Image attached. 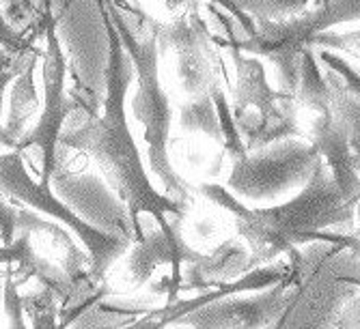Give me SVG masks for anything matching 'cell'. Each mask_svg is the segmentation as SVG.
<instances>
[{
  "label": "cell",
  "mask_w": 360,
  "mask_h": 329,
  "mask_svg": "<svg viewBox=\"0 0 360 329\" xmlns=\"http://www.w3.org/2000/svg\"><path fill=\"white\" fill-rule=\"evenodd\" d=\"M102 18L110 46L102 114L91 106L78 104L72 112L70 129L60 131L58 145L89 155L100 166L106 183L125 203L136 230V239H143L147 230L145 217H151L158 224H165L171 217L184 220L186 207L169 199L167 194H160L149 179L125 114V97L134 80V65L104 9Z\"/></svg>",
  "instance_id": "cell-1"
},
{
  "label": "cell",
  "mask_w": 360,
  "mask_h": 329,
  "mask_svg": "<svg viewBox=\"0 0 360 329\" xmlns=\"http://www.w3.org/2000/svg\"><path fill=\"white\" fill-rule=\"evenodd\" d=\"M356 207L343 196L323 159H319L296 199L272 207H246L236 215L238 233L250 250V269L311 243L321 230L352 224Z\"/></svg>",
  "instance_id": "cell-2"
},
{
  "label": "cell",
  "mask_w": 360,
  "mask_h": 329,
  "mask_svg": "<svg viewBox=\"0 0 360 329\" xmlns=\"http://www.w3.org/2000/svg\"><path fill=\"white\" fill-rule=\"evenodd\" d=\"M0 196H5L11 203L28 205L30 209L46 213L48 217L72 228L89 252V274L97 282H104L112 262L132 246L129 239L106 233L82 220L70 205L56 199L50 185L32 181L26 170L24 155L18 149L0 153Z\"/></svg>",
  "instance_id": "cell-3"
},
{
  "label": "cell",
  "mask_w": 360,
  "mask_h": 329,
  "mask_svg": "<svg viewBox=\"0 0 360 329\" xmlns=\"http://www.w3.org/2000/svg\"><path fill=\"white\" fill-rule=\"evenodd\" d=\"M236 60V86L231 114L242 134L246 151L270 142L300 136L296 121V100L272 88L266 67L257 56H242L231 48Z\"/></svg>",
  "instance_id": "cell-4"
},
{
  "label": "cell",
  "mask_w": 360,
  "mask_h": 329,
  "mask_svg": "<svg viewBox=\"0 0 360 329\" xmlns=\"http://www.w3.org/2000/svg\"><path fill=\"white\" fill-rule=\"evenodd\" d=\"M319 159L321 155L311 140H302L300 136L283 138L233 157L226 187L240 201H276L304 187Z\"/></svg>",
  "instance_id": "cell-5"
},
{
  "label": "cell",
  "mask_w": 360,
  "mask_h": 329,
  "mask_svg": "<svg viewBox=\"0 0 360 329\" xmlns=\"http://www.w3.org/2000/svg\"><path fill=\"white\" fill-rule=\"evenodd\" d=\"M44 110L35 125L26 129V134L18 140L15 149L22 155L39 157V179L41 185H52V177L58 168V138L63 125L76 110V100L72 93H65V76H68V60L63 56L56 22L52 13L44 20Z\"/></svg>",
  "instance_id": "cell-6"
},
{
  "label": "cell",
  "mask_w": 360,
  "mask_h": 329,
  "mask_svg": "<svg viewBox=\"0 0 360 329\" xmlns=\"http://www.w3.org/2000/svg\"><path fill=\"white\" fill-rule=\"evenodd\" d=\"M313 35L315 28L309 11L304 9L302 13L287 20L257 22L255 35L240 37L231 48L268 58L278 78V90L296 100L302 69V50L311 46Z\"/></svg>",
  "instance_id": "cell-7"
},
{
  "label": "cell",
  "mask_w": 360,
  "mask_h": 329,
  "mask_svg": "<svg viewBox=\"0 0 360 329\" xmlns=\"http://www.w3.org/2000/svg\"><path fill=\"white\" fill-rule=\"evenodd\" d=\"M293 300L289 276L270 288L255 290L246 297L216 300L212 304L194 308L177 325L199 327V329H257V327H278Z\"/></svg>",
  "instance_id": "cell-8"
},
{
  "label": "cell",
  "mask_w": 360,
  "mask_h": 329,
  "mask_svg": "<svg viewBox=\"0 0 360 329\" xmlns=\"http://www.w3.org/2000/svg\"><path fill=\"white\" fill-rule=\"evenodd\" d=\"M181 217H171L165 224L153 222L151 228L145 230L143 239L132 241L134 248L129 250L127 256V271L129 278L136 286H143L151 280V276L162 267V265H173V278H171V290L169 300H175L177 295V284L181 276L179 265H188L201 258V252L192 250L184 235H181Z\"/></svg>",
  "instance_id": "cell-9"
},
{
  "label": "cell",
  "mask_w": 360,
  "mask_h": 329,
  "mask_svg": "<svg viewBox=\"0 0 360 329\" xmlns=\"http://www.w3.org/2000/svg\"><path fill=\"white\" fill-rule=\"evenodd\" d=\"M291 274V265H285V262H278V265H270L264 267L259 265L250 271H246L244 276L224 282L220 286H216L214 290H205L201 295H196L192 300H169V304L160 310H149L145 314V318L134 321L129 327H171L177 325L188 312H192L194 308L212 304L216 300L229 297V295H240V293H248V290H264L274 286L276 282L285 280Z\"/></svg>",
  "instance_id": "cell-10"
},
{
  "label": "cell",
  "mask_w": 360,
  "mask_h": 329,
  "mask_svg": "<svg viewBox=\"0 0 360 329\" xmlns=\"http://www.w3.org/2000/svg\"><path fill=\"white\" fill-rule=\"evenodd\" d=\"M311 142L319 151L323 163L328 166L335 183L343 192V196L358 205L360 201V175L354 168V151L349 147L347 131L341 123L328 116H315L311 125Z\"/></svg>",
  "instance_id": "cell-11"
},
{
  "label": "cell",
  "mask_w": 360,
  "mask_h": 329,
  "mask_svg": "<svg viewBox=\"0 0 360 329\" xmlns=\"http://www.w3.org/2000/svg\"><path fill=\"white\" fill-rule=\"evenodd\" d=\"M250 271V250L238 239H226L212 254H201L199 260L188 262L179 276V290H210L231 282Z\"/></svg>",
  "instance_id": "cell-12"
},
{
  "label": "cell",
  "mask_w": 360,
  "mask_h": 329,
  "mask_svg": "<svg viewBox=\"0 0 360 329\" xmlns=\"http://www.w3.org/2000/svg\"><path fill=\"white\" fill-rule=\"evenodd\" d=\"M35 56L32 54L26 65L15 76L13 88H11V106H9V116L7 123L3 125V134H0V145L15 149L18 140L26 134L30 119L39 110V97L35 88Z\"/></svg>",
  "instance_id": "cell-13"
},
{
  "label": "cell",
  "mask_w": 360,
  "mask_h": 329,
  "mask_svg": "<svg viewBox=\"0 0 360 329\" xmlns=\"http://www.w3.org/2000/svg\"><path fill=\"white\" fill-rule=\"evenodd\" d=\"M214 43L210 46H196V48H186V50H177L175 56V72L179 78V84L184 88V93L188 95V100H194V97L207 95L218 82V56L212 50Z\"/></svg>",
  "instance_id": "cell-14"
},
{
  "label": "cell",
  "mask_w": 360,
  "mask_h": 329,
  "mask_svg": "<svg viewBox=\"0 0 360 329\" xmlns=\"http://www.w3.org/2000/svg\"><path fill=\"white\" fill-rule=\"evenodd\" d=\"M296 102L302 108H309L317 116H328L330 112V86L326 82L317 54L313 46H307L302 50V69H300V82L296 88Z\"/></svg>",
  "instance_id": "cell-15"
},
{
  "label": "cell",
  "mask_w": 360,
  "mask_h": 329,
  "mask_svg": "<svg viewBox=\"0 0 360 329\" xmlns=\"http://www.w3.org/2000/svg\"><path fill=\"white\" fill-rule=\"evenodd\" d=\"M179 127L186 131V134H192V131H201V134H205L207 138L216 140L220 147L224 145L220 116H218L216 104H214L210 93L201 95V97H194V100H188L181 106Z\"/></svg>",
  "instance_id": "cell-16"
},
{
  "label": "cell",
  "mask_w": 360,
  "mask_h": 329,
  "mask_svg": "<svg viewBox=\"0 0 360 329\" xmlns=\"http://www.w3.org/2000/svg\"><path fill=\"white\" fill-rule=\"evenodd\" d=\"M315 54H317L319 69L326 82H328L330 90L360 100V72L352 67L349 60H345V56H341L339 52L326 48H315Z\"/></svg>",
  "instance_id": "cell-17"
},
{
  "label": "cell",
  "mask_w": 360,
  "mask_h": 329,
  "mask_svg": "<svg viewBox=\"0 0 360 329\" xmlns=\"http://www.w3.org/2000/svg\"><path fill=\"white\" fill-rule=\"evenodd\" d=\"M307 11L315 32H321L337 24L360 22V0H321L317 7Z\"/></svg>",
  "instance_id": "cell-18"
},
{
  "label": "cell",
  "mask_w": 360,
  "mask_h": 329,
  "mask_svg": "<svg viewBox=\"0 0 360 329\" xmlns=\"http://www.w3.org/2000/svg\"><path fill=\"white\" fill-rule=\"evenodd\" d=\"M233 3L255 22H276L302 13L309 0H233Z\"/></svg>",
  "instance_id": "cell-19"
},
{
  "label": "cell",
  "mask_w": 360,
  "mask_h": 329,
  "mask_svg": "<svg viewBox=\"0 0 360 329\" xmlns=\"http://www.w3.org/2000/svg\"><path fill=\"white\" fill-rule=\"evenodd\" d=\"M0 11L11 28L20 30L35 26V22L44 24L46 15H50V0H0Z\"/></svg>",
  "instance_id": "cell-20"
},
{
  "label": "cell",
  "mask_w": 360,
  "mask_h": 329,
  "mask_svg": "<svg viewBox=\"0 0 360 329\" xmlns=\"http://www.w3.org/2000/svg\"><path fill=\"white\" fill-rule=\"evenodd\" d=\"M24 302V314H28L32 318V327H54L56 325V308L60 304L58 295L39 282V288L35 293H28L26 297H22Z\"/></svg>",
  "instance_id": "cell-21"
},
{
  "label": "cell",
  "mask_w": 360,
  "mask_h": 329,
  "mask_svg": "<svg viewBox=\"0 0 360 329\" xmlns=\"http://www.w3.org/2000/svg\"><path fill=\"white\" fill-rule=\"evenodd\" d=\"M330 112L345 127L352 151H360V100L330 90Z\"/></svg>",
  "instance_id": "cell-22"
},
{
  "label": "cell",
  "mask_w": 360,
  "mask_h": 329,
  "mask_svg": "<svg viewBox=\"0 0 360 329\" xmlns=\"http://www.w3.org/2000/svg\"><path fill=\"white\" fill-rule=\"evenodd\" d=\"M311 46L343 52V54L354 56V58L360 60V30H349V32H335L330 28L321 30V32H315V35H313Z\"/></svg>",
  "instance_id": "cell-23"
},
{
  "label": "cell",
  "mask_w": 360,
  "mask_h": 329,
  "mask_svg": "<svg viewBox=\"0 0 360 329\" xmlns=\"http://www.w3.org/2000/svg\"><path fill=\"white\" fill-rule=\"evenodd\" d=\"M3 308L7 312L11 327H26L24 302H22V295L18 293V280L13 278V271L7 274L5 284H3Z\"/></svg>",
  "instance_id": "cell-24"
},
{
  "label": "cell",
  "mask_w": 360,
  "mask_h": 329,
  "mask_svg": "<svg viewBox=\"0 0 360 329\" xmlns=\"http://www.w3.org/2000/svg\"><path fill=\"white\" fill-rule=\"evenodd\" d=\"M199 192L205 196V199H210L212 203H216L218 207L226 209V211H231L233 215H240L246 205H242L240 199H236V194L224 187V185H218V183H201Z\"/></svg>",
  "instance_id": "cell-25"
},
{
  "label": "cell",
  "mask_w": 360,
  "mask_h": 329,
  "mask_svg": "<svg viewBox=\"0 0 360 329\" xmlns=\"http://www.w3.org/2000/svg\"><path fill=\"white\" fill-rule=\"evenodd\" d=\"M0 48L7 50L13 56L22 54L26 50V37H24V32L11 28L9 22L5 20L3 11H0Z\"/></svg>",
  "instance_id": "cell-26"
},
{
  "label": "cell",
  "mask_w": 360,
  "mask_h": 329,
  "mask_svg": "<svg viewBox=\"0 0 360 329\" xmlns=\"http://www.w3.org/2000/svg\"><path fill=\"white\" fill-rule=\"evenodd\" d=\"M15 224H18V203H7L0 199V239L9 246L15 239Z\"/></svg>",
  "instance_id": "cell-27"
},
{
  "label": "cell",
  "mask_w": 360,
  "mask_h": 329,
  "mask_svg": "<svg viewBox=\"0 0 360 329\" xmlns=\"http://www.w3.org/2000/svg\"><path fill=\"white\" fill-rule=\"evenodd\" d=\"M335 327H360V297H349L337 314Z\"/></svg>",
  "instance_id": "cell-28"
},
{
  "label": "cell",
  "mask_w": 360,
  "mask_h": 329,
  "mask_svg": "<svg viewBox=\"0 0 360 329\" xmlns=\"http://www.w3.org/2000/svg\"><path fill=\"white\" fill-rule=\"evenodd\" d=\"M24 52H26V50H24ZM24 52H22V54H24ZM22 54H18V56H15V62L11 65L9 69L0 72V134H3V102H5V90H7L9 82H11V80H13V78L20 74V69H22L24 65H26V62H20V60H22ZM32 54H37V52L32 50V52L28 54V58H30ZM28 58H26V60H28Z\"/></svg>",
  "instance_id": "cell-29"
},
{
  "label": "cell",
  "mask_w": 360,
  "mask_h": 329,
  "mask_svg": "<svg viewBox=\"0 0 360 329\" xmlns=\"http://www.w3.org/2000/svg\"><path fill=\"white\" fill-rule=\"evenodd\" d=\"M212 3L218 7V9H222V11H226L229 15H233L240 24H242V28L246 30V35L250 37V35H255V30H257V22L252 20V18H248L242 9H238V5L233 3V0H212Z\"/></svg>",
  "instance_id": "cell-30"
},
{
  "label": "cell",
  "mask_w": 360,
  "mask_h": 329,
  "mask_svg": "<svg viewBox=\"0 0 360 329\" xmlns=\"http://www.w3.org/2000/svg\"><path fill=\"white\" fill-rule=\"evenodd\" d=\"M315 239H321V241H333V243H339V246H343L345 250H349L354 256H358L360 258V237H356V235H343V233H317L315 235ZM313 239V241H315Z\"/></svg>",
  "instance_id": "cell-31"
},
{
  "label": "cell",
  "mask_w": 360,
  "mask_h": 329,
  "mask_svg": "<svg viewBox=\"0 0 360 329\" xmlns=\"http://www.w3.org/2000/svg\"><path fill=\"white\" fill-rule=\"evenodd\" d=\"M165 5L171 9V11H199L201 7V0H165Z\"/></svg>",
  "instance_id": "cell-32"
},
{
  "label": "cell",
  "mask_w": 360,
  "mask_h": 329,
  "mask_svg": "<svg viewBox=\"0 0 360 329\" xmlns=\"http://www.w3.org/2000/svg\"><path fill=\"white\" fill-rule=\"evenodd\" d=\"M13 262H15V243H13V241H11L9 246L0 243V265L11 267Z\"/></svg>",
  "instance_id": "cell-33"
},
{
  "label": "cell",
  "mask_w": 360,
  "mask_h": 329,
  "mask_svg": "<svg viewBox=\"0 0 360 329\" xmlns=\"http://www.w3.org/2000/svg\"><path fill=\"white\" fill-rule=\"evenodd\" d=\"M13 62H15V56H13V54H9V52H5V50H0V72L9 69Z\"/></svg>",
  "instance_id": "cell-34"
},
{
  "label": "cell",
  "mask_w": 360,
  "mask_h": 329,
  "mask_svg": "<svg viewBox=\"0 0 360 329\" xmlns=\"http://www.w3.org/2000/svg\"><path fill=\"white\" fill-rule=\"evenodd\" d=\"M354 168H356V173L360 175V151H354Z\"/></svg>",
  "instance_id": "cell-35"
},
{
  "label": "cell",
  "mask_w": 360,
  "mask_h": 329,
  "mask_svg": "<svg viewBox=\"0 0 360 329\" xmlns=\"http://www.w3.org/2000/svg\"><path fill=\"white\" fill-rule=\"evenodd\" d=\"M127 3L132 5V7H136V9H143V7H141V0H127Z\"/></svg>",
  "instance_id": "cell-36"
},
{
  "label": "cell",
  "mask_w": 360,
  "mask_h": 329,
  "mask_svg": "<svg viewBox=\"0 0 360 329\" xmlns=\"http://www.w3.org/2000/svg\"><path fill=\"white\" fill-rule=\"evenodd\" d=\"M0 302H3V284H0Z\"/></svg>",
  "instance_id": "cell-37"
},
{
  "label": "cell",
  "mask_w": 360,
  "mask_h": 329,
  "mask_svg": "<svg viewBox=\"0 0 360 329\" xmlns=\"http://www.w3.org/2000/svg\"><path fill=\"white\" fill-rule=\"evenodd\" d=\"M0 50H3V48H0ZM5 52H7V50H5Z\"/></svg>",
  "instance_id": "cell-38"
}]
</instances>
